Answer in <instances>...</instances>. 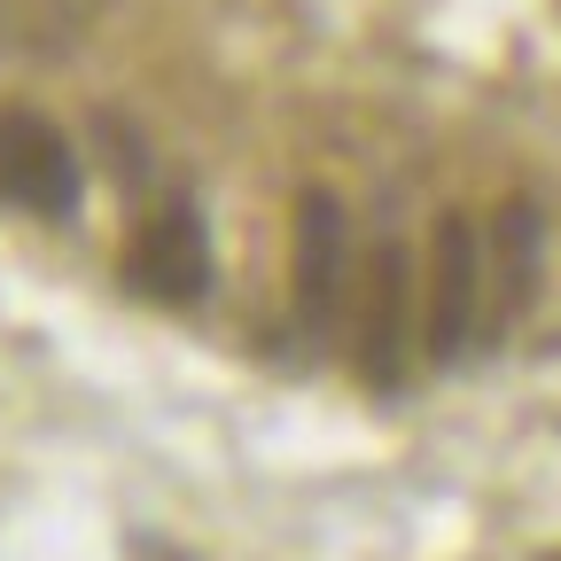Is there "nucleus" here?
<instances>
[{
	"label": "nucleus",
	"mask_w": 561,
	"mask_h": 561,
	"mask_svg": "<svg viewBox=\"0 0 561 561\" xmlns=\"http://www.w3.org/2000/svg\"><path fill=\"white\" fill-rule=\"evenodd\" d=\"M483 305H491V250L468 227V210H445L437 242H430V312H421V343H430L437 367H453L476 343Z\"/></svg>",
	"instance_id": "1"
},
{
	"label": "nucleus",
	"mask_w": 561,
	"mask_h": 561,
	"mask_svg": "<svg viewBox=\"0 0 561 561\" xmlns=\"http://www.w3.org/2000/svg\"><path fill=\"white\" fill-rule=\"evenodd\" d=\"M79 195H87V172L47 117H32V110L0 117V203L32 210V219H70Z\"/></svg>",
	"instance_id": "2"
},
{
	"label": "nucleus",
	"mask_w": 561,
	"mask_h": 561,
	"mask_svg": "<svg viewBox=\"0 0 561 561\" xmlns=\"http://www.w3.org/2000/svg\"><path fill=\"white\" fill-rule=\"evenodd\" d=\"M297 328L305 335H328L335 312H343V289H351V219L328 187H305L297 195Z\"/></svg>",
	"instance_id": "5"
},
{
	"label": "nucleus",
	"mask_w": 561,
	"mask_h": 561,
	"mask_svg": "<svg viewBox=\"0 0 561 561\" xmlns=\"http://www.w3.org/2000/svg\"><path fill=\"white\" fill-rule=\"evenodd\" d=\"M483 250H491V328H507L538 297V273H546V210L530 195H507L500 219H491V234H483Z\"/></svg>",
	"instance_id": "6"
},
{
	"label": "nucleus",
	"mask_w": 561,
	"mask_h": 561,
	"mask_svg": "<svg viewBox=\"0 0 561 561\" xmlns=\"http://www.w3.org/2000/svg\"><path fill=\"white\" fill-rule=\"evenodd\" d=\"M125 280L149 305H195L210 289V234L195 203H157L125 242Z\"/></svg>",
	"instance_id": "3"
},
{
	"label": "nucleus",
	"mask_w": 561,
	"mask_h": 561,
	"mask_svg": "<svg viewBox=\"0 0 561 561\" xmlns=\"http://www.w3.org/2000/svg\"><path fill=\"white\" fill-rule=\"evenodd\" d=\"M359 375L375 390H398L405 382V351H413V257L398 242H375L367 250V273H359Z\"/></svg>",
	"instance_id": "4"
}]
</instances>
